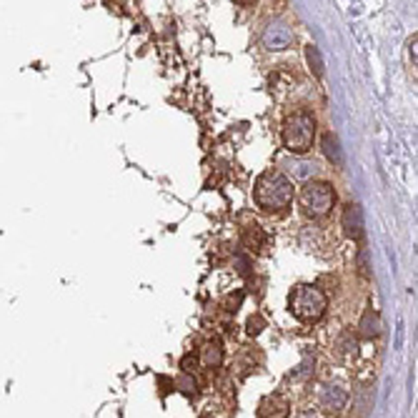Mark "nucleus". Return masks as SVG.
Returning <instances> with one entry per match:
<instances>
[{"mask_svg":"<svg viewBox=\"0 0 418 418\" xmlns=\"http://www.w3.org/2000/svg\"><path fill=\"white\" fill-rule=\"evenodd\" d=\"M340 223H343V231H346L348 238L361 241L363 238V211L358 203H348V206L343 208V218H340Z\"/></svg>","mask_w":418,"mask_h":418,"instance_id":"nucleus-7","label":"nucleus"},{"mask_svg":"<svg viewBox=\"0 0 418 418\" xmlns=\"http://www.w3.org/2000/svg\"><path fill=\"white\" fill-rule=\"evenodd\" d=\"M243 296H246V293H243V291H238V293H235V298H233V296L228 298V308H226V311L231 313V316H233V313L238 311V308H241V303H243Z\"/></svg>","mask_w":418,"mask_h":418,"instance_id":"nucleus-21","label":"nucleus"},{"mask_svg":"<svg viewBox=\"0 0 418 418\" xmlns=\"http://www.w3.org/2000/svg\"><path fill=\"white\" fill-rule=\"evenodd\" d=\"M203 418H211V416H203Z\"/></svg>","mask_w":418,"mask_h":418,"instance_id":"nucleus-26","label":"nucleus"},{"mask_svg":"<svg viewBox=\"0 0 418 418\" xmlns=\"http://www.w3.org/2000/svg\"><path fill=\"white\" fill-rule=\"evenodd\" d=\"M313 369H316V356L311 353V348H305L303 351V361L298 363L296 369L291 371V381H298L303 383L313 376Z\"/></svg>","mask_w":418,"mask_h":418,"instance_id":"nucleus-13","label":"nucleus"},{"mask_svg":"<svg viewBox=\"0 0 418 418\" xmlns=\"http://www.w3.org/2000/svg\"><path fill=\"white\" fill-rule=\"evenodd\" d=\"M223 358H226V351H223V343H220V338H211L206 343V346L198 351V361L203 369L208 371H216L223 366Z\"/></svg>","mask_w":418,"mask_h":418,"instance_id":"nucleus-8","label":"nucleus"},{"mask_svg":"<svg viewBox=\"0 0 418 418\" xmlns=\"http://www.w3.org/2000/svg\"><path fill=\"white\" fill-rule=\"evenodd\" d=\"M266 328V318H263L261 313H253L248 318V323H246V331H248L251 336H258Z\"/></svg>","mask_w":418,"mask_h":418,"instance_id":"nucleus-18","label":"nucleus"},{"mask_svg":"<svg viewBox=\"0 0 418 418\" xmlns=\"http://www.w3.org/2000/svg\"><path fill=\"white\" fill-rule=\"evenodd\" d=\"M321 150H323V156L331 161L334 165H343V153H340V143H338V135L334 130H326V133L321 135Z\"/></svg>","mask_w":418,"mask_h":418,"instance_id":"nucleus-10","label":"nucleus"},{"mask_svg":"<svg viewBox=\"0 0 418 418\" xmlns=\"http://www.w3.org/2000/svg\"><path fill=\"white\" fill-rule=\"evenodd\" d=\"M281 138H283V146L291 153H298V156L308 153L313 148V141H316V115L305 108L291 113L283 121Z\"/></svg>","mask_w":418,"mask_h":418,"instance_id":"nucleus-2","label":"nucleus"},{"mask_svg":"<svg viewBox=\"0 0 418 418\" xmlns=\"http://www.w3.org/2000/svg\"><path fill=\"white\" fill-rule=\"evenodd\" d=\"M233 266L238 268V273H241V276H251V270H253L248 253H235L233 255Z\"/></svg>","mask_w":418,"mask_h":418,"instance_id":"nucleus-17","label":"nucleus"},{"mask_svg":"<svg viewBox=\"0 0 418 418\" xmlns=\"http://www.w3.org/2000/svg\"><path fill=\"white\" fill-rule=\"evenodd\" d=\"M336 188L328 181H305V185L298 193V206L305 218L321 220L334 211Z\"/></svg>","mask_w":418,"mask_h":418,"instance_id":"nucleus-4","label":"nucleus"},{"mask_svg":"<svg viewBox=\"0 0 418 418\" xmlns=\"http://www.w3.org/2000/svg\"><path fill=\"white\" fill-rule=\"evenodd\" d=\"M318 404H321V408L328 413L343 411L348 404V391L336 386V383H323L318 388Z\"/></svg>","mask_w":418,"mask_h":418,"instance_id":"nucleus-6","label":"nucleus"},{"mask_svg":"<svg viewBox=\"0 0 418 418\" xmlns=\"http://www.w3.org/2000/svg\"><path fill=\"white\" fill-rule=\"evenodd\" d=\"M173 386H176L183 396H188V398H196L198 396V381L193 378V373H181V376L173 381Z\"/></svg>","mask_w":418,"mask_h":418,"instance_id":"nucleus-14","label":"nucleus"},{"mask_svg":"<svg viewBox=\"0 0 418 418\" xmlns=\"http://www.w3.org/2000/svg\"><path fill=\"white\" fill-rule=\"evenodd\" d=\"M198 366L200 361L196 353H185L183 358H181V371H183V373H193V371H198Z\"/></svg>","mask_w":418,"mask_h":418,"instance_id":"nucleus-19","label":"nucleus"},{"mask_svg":"<svg viewBox=\"0 0 418 418\" xmlns=\"http://www.w3.org/2000/svg\"><path fill=\"white\" fill-rule=\"evenodd\" d=\"M235 3H241V5H251V3H255V0H235Z\"/></svg>","mask_w":418,"mask_h":418,"instance_id":"nucleus-25","label":"nucleus"},{"mask_svg":"<svg viewBox=\"0 0 418 418\" xmlns=\"http://www.w3.org/2000/svg\"><path fill=\"white\" fill-rule=\"evenodd\" d=\"M243 243H246V248L251 251H261L266 246V233H263L258 226H251L246 233H243Z\"/></svg>","mask_w":418,"mask_h":418,"instance_id":"nucleus-15","label":"nucleus"},{"mask_svg":"<svg viewBox=\"0 0 418 418\" xmlns=\"http://www.w3.org/2000/svg\"><path fill=\"white\" fill-rule=\"evenodd\" d=\"M358 334H361V338H366V340L376 338V336L381 334V318H378V311L366 308V313L361 316V323H358Z\"/></svg>","mask_w":418,"mask_h":418,"instance_id":"nucleus-12","label":"nucleus"},{"mask_svg":"<svg viewBox=\"0 0 418 418\" xmlns=\"http://www.w3.org/2000/svg\"><path fill=\"white\" fill-rule=\"evenodd\" d=\"M288 311L303 323H316L326 316L328 296L318 286H296L288 298Z\"/></svg>","mask_w":418,"mask_h":418,"instance_id":"nucleus-3","label":"nucleus"},{"mask_svg":"<svg viewBox=\"0 0 418 418\" xmlns=\"http://www.w3.org/2000/svg\"><path fill=\"white\" fill-rule=\"evenodd\" d=\"M158 383H161V396H165V393H170V391L176 388V386H173V378L158 376Z\"/></svg>","mask_w":418,"mask_h":418,"instance_id":"nucleus-22","label":"nucleus"},{"mask_svg":"<svg viewBox=\"0 0 418 418\" xmlns=\"http://www.w3.org/2000/svg\"><path fill=\"white\" fill-rule=\"evenodd\" d=\"M255 206L266 213H283L293 203V183L291 178L281 170H266L258 176L253 185Z\"/></svg>","mask_w":418,"mask_h":418,"instance_id":"nucleus-1","label":"nucleus"},{"mask_svg":"<svg viewBox=\"0 0 418 418\" xmlns=\"http://www.w3.org/2000/svg\"><path fill=\"white\" fill-rule=\"evenodd\" d=\"M334 356L338 361H351V358L358 356V340H356V336L351 331H343L338 336V340L334 343Z\"/></svg>","mask_w":418,"mask_h":418,"instance_id":"nucleus-9","label":"nucleus"},{"mask_svg":"<svg viewBox=\"0 0 418 418\" xmlns=\"http://www.w3.org/2000/svg\"><path fill=\"white\" fill-rule=\"evenodd\" d=\"M255 416L258 418H288L291 416V401H288L283 393H268V396L261 398Z\"/></svg>","mask_w":418,"mask_h":418,"instance_id":"nucleus-5","label":"nucleus"},{"mask_svg":"<svg viewBox=\"0 0 418 418\" xmlns=\"http://www.w3.org/2000/svg\"><path fill=\"white\" fill-rule=\"evenodd\" d=\"M298 418H326L321 411H303V413H298Z\"/></svg>","mask_w":418,"mask_h":418,"instance_id":"nucleus-24","label":"nucleus"},{"mask_svg":"<svg viewBox=\"0 0 418 418\" xmlns=\"http://www.w3.org/2000/svg\"><path fill=\"white\" fill-rule=\"evenodd\" d=\"M263 43H266L268 48H273V50L288 48V45H291V30L286 28V25H281V23H276V25H270V28L266 30Z\"/></svg>","mask_w":418,"mask_h":418,"instance_id":"nucleus-11","label":"nucleus"},{"mask_svg":"<svg viewBox=\"0 0 418 418\" xmlns=\"http://www.w3.org/2000/svg\"><path fill=\"white\" fill-rule=\"evenodd\" d=\"M358 268H361V276H369V255H366V251H358Z\"/></svg>","mask_w":418,"mask_h":418,"instance_id":"nucleus-23","label":"nucleus"},{"mask_svg":"<svg viewBox=\"0 0 418 418\" xmlns=\"http://www.w3.org/2000/svg\"><path fill=\"white\" fill-rule=\"evenodd\" d=\"M305 60H308V68L313 71V76H316V78H323L326 68H323V60H321V53L316 45H308V48H305Z\"/></svg>","mask_w":418,"mask_h":418,"instance_id":"nucleus-16","label":"nucleus"},{"mask_svg":"<svg viewBox=\"0 0 418 418\" xmlns=\"http://www.w3.org/2000/svg\"><path fill=\"white\" fill-rule=\"evenodd\" d=\"M311 173H316V163H298L296 165V173H293V176L308 181V176H311Z\"/></svg>","mask_w":418,"mask_h":418,"instance_id":"nucleus-20","label":"nucleus"}]
</instances>
